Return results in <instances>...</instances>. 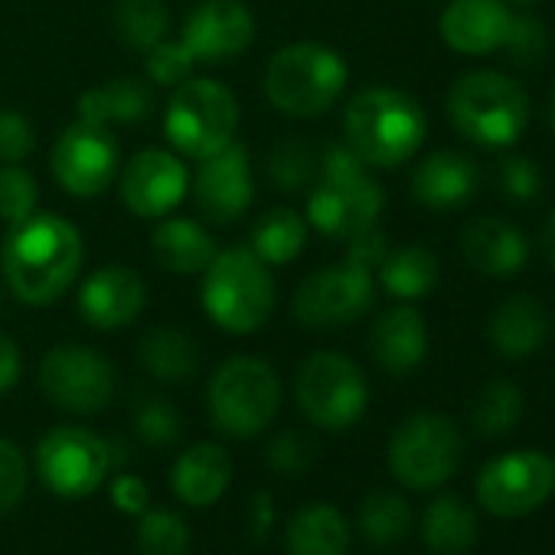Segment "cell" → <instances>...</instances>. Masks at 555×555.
Returning <instances> with one entry per match:
<instances>
[{"label": "cell", "mask_w": 555, "mask_h": 555, "mask_svg": "<svg viewBox=\"0 0 555 555\" xmlns=\"http://www.w3.org/2000/svg\"><path fill=\"white\" fill-rule=\"evenodd\" d=\"M4 305H8V285L0 282V311H4Z\"/></svg>", "instance_id": "cell-52"}, {"label": "cell", "mask_w": 555, "mask_h": 555, "mask_svg": "<svg viewBox=\"0 0 555 555\" xmlns=\"http://www.w3.org/2000/svg\"><path fill=\"white\" fill-rule=\"evenodd\" d=\"M206 409L222 435L255 438L282 409V383L271 363L258 357H229L209 379Z\"/></svg>", "instance_id": "cell-7"}, {"label": "cell", "mask_w": 555, "mask_h": 555, "mask_svg": "<svg viewBox=\"0 0 555 555\" xmlns=\"http://www.w3.org/2000/svg\"><path fill=\"white\" fill-rule=\"evenodd\" d=\"M37 134L30 118L14 108H0V164H24L34 154Z\"/></svg>", "instance_id": "cell-45"}, {"label": "cell", "mask_w": 555, "mask_h": 555, "mask_svg": "<svg viewBox=\"0 0 555 555\" xmlns=\"http://www.w3.org/2000/svg\"><path fill=\"white\" fill-rule=\"evenodd\" d=\"M151 251L160 261V268L173 274H203V268L212 261L219 248L209 229H203L199 222L183 216H167L151 232Z\"/></svg>", "instance_id": "cell-27"}, {"label": "cell", "mask_w": 555, "mask_h": 555, "mask_svg": "<svg viewBox=\"0 0 555 555\" xmlns=\"http://www.w3.org/2000/svg\"><path fill=\"white\" fill-rule=\"evenodd\" d=\"M27 493V457L11 441L0 438V513H11Z\"/></svg>", "instance_id": "cell-44"}, {"label": "cell", "mask_w": 555, "mask_h": 555, "mask_svg": "<svg viewBox=\"0 0 555 555\" xmlns=\"http://www.w3.org/2000/svg\"><path fill=\"white\" fill-rule=\"evenodd\" d=\"M500 53L513 66H535V63H542L545 53H548V27H545V21L532 17V14H513Z\"/></svg>", "instance_id": "cell-39"}, {"label": "cell", "mask_w": 555, "mask_h": 555, "mask_svg": "<svg viewBox=\"0 0 555 555\" xmlns=\"http://www.w3.org/2000/svg\"><path fill=\"white\" fill-rule=\"evenodd\" d=\"M308 219L288 206H274L261 212L251 225L248 248L264 261V264H288L295 261L305 245H308Z\"/></svg>", "instance_id": "cell-31"}, {"label": "cell", "mask_w": 555, "mask_h": 555, "mask_svg": "<svg viewBox=\"0 0 555 555\" xmlns=\"http://www.w3.org/2000/svg\"><path fill=\"white\" fill-rule=\"evenodd\" d=\"M268 177L278 190H305L314 183L318 177V154L308 141H282L278 147H271L268 154Z\"/></svg>", "instance_id": "cell-37"}, {"label": "cell", "mask_w": 555, "mask_h": 555, "mask_svg": "<svg viewBox=\"0 0 555 555\" xmlns=\"http://www.w3.org/2000/svg\"><path fill=\"white\" fill-rule=\"evenodd\" d=\"M295 396L308 422L324 431H344L357 425L370 405V386L363 370L334 350L308 357L295 379Z\"/></svg>", "instance_id": "cell-9"}, {"label": "cell", "mask_w": 555, "mask_h": 555, "mask_svg": "<svg viewBox=\"0 0 555 555\" xmlns=\"http://www.w3.org/2000/svg\"><path fill=\"white\" fill-rule=\"evenodd\" d=\"M386 255H389V238H386V232H379L373 225V229H366V232H360V235H353L347 242V255L344 258L376 274L379 264L386 261Z\"/></svg>", "instance_id": "cell-46"}, {"label": "cell", "mask_w": 555, "mask_h": 555, "mask_svg": "<svg viewBox=\"0 0 555 555\" xmlns=\"http://www.w3.org/2000/svg\"><path fill=\"white\" fill-rule=\"evenodd\" d=\"M264 457L278 474H305L314 464V444L301 431H282L268 441Z\"/></svg>", "instance_id": "cell-43"}, {"label": "cell", "mask_w": 555, "mask_h": 555, "mask_svg": "<svg viewBox=\"0 0 555 555\" xmlns=\"http://www.w3.org/2000/svg\"><path fill=\"white\" fill-rule=\"evenodd\" d=\"M451 125L480 147H513L529 128V95L496 69H474L454 79L448 92Z\"/></svg>", "instance_id": "cell-6"}, {"label": "cell", "mask_w": 555, "mask_h": 555, "mask_svg": "<svg viewBox=\"0 0 555 555\" xmlns=\"http://www.w3.org/2000/svg\"><path fill=\"white\" fill-rule=\"evenodd\" d=\"M238 102L216 79H186L164 108V134L177 154L203 160L235 141Z\"/></svg>", "instance_id": "cell-8"}, {"label": "cell", "mask_w": 555, "mask_h": 555, "mask_svg": "<svg viewBox=\"0 0 555 555\" xmlns=\"http://www.w3.org/2000/svg\"><path fill=\"white\" fill-rule=\"evenodd\" d=\"M112 503L128 513V516H141L147 506H151V493H147V483L134 474H121L112 480Z\"/></svg>", "instance_id": "cell-47"}, {"label": "cell", "mask_w": 555, "mask_h": 555, "mask_svg": "<svg viewBox=\"0 0 555 555\" xmlns=\"http://www.w3.org/2000/svg\"><path fill=\"white\" fill-rule=\"evenodd\" d=\"M40 386L53 405L73 415H95L115 396V366L92 347L63 344L40 363Z\"/></svg>", "instance_id": "cell-14"}, {"label": "cell", "mask_w": 555, "mask_h": 555, "mask_svg": "<svg viewBox=\"0 0 555 555\" xmlns=\"http://www.w3.org/2000/svg\"><path fill=\"white\" fill-rule=\"evenodd\" d=\"M154 112V89L144 79L121 76L112 82H99L79 95V121L112 128V125H138Z\"/></svg>", "instance_id": "cell-26"}, {"label": "cell", "mask_w": 555, "mask_h": 555, "mask_svg": "<svg viewBox=\"0 0 555 555\" xmlns=\"http://www.w3.org/2000/svg\"><path fill=\"white\" fill-rule=\"evenodd\" d=\"M477 513L454 493H441L425 506L422 539L438 555H464L477 542Z\"/></svg>", "instance_id": "cell-30"}, {"label": "cell", "mask_w": 555, "mask_h": 555, "mask_svg": "<svg viewBox=\"0 0 555 555\" xmlns=\"http://www.w3.org/2000/svg\"><path fill=\"white\" fill-rule=\"evenodd\" d=\"M190 526L180 513L157 506L138 516V552L141 555H186Z\"/></svg>", "instance_id": "cell-36"}, {"label": "cell", "mask_w": 555, "mask_h": 555, "mask_svg": "<svg viewBox=\"0 0 555 555\" xmlns=\"http://www.w3.org/2000/svg\"><path fill=\"white\" fill-rule=\"evenodd\" d=\"M193 199H196V209L212 225H229L238 216H245L255 199L248 151L232 141L229 147L203 157L193 173Z\"/></svg>", "instance_id": "cell-17"}, {"label": "cell", "mask_w": 555, "mask_h": 555, "mask_svg": "<svg viewBox=\"0 0 555 555\" xmlns=\"http://www.w3.org/2000/svg\"><path fill=\"white\" fill-rule=\"evenodd\" d=\"M37 203H40L37 177L21 164H0V219L8 225H17L37 212Z\"/></svg>", "instance_id": "cell-38"}, {"label": "cell", "mask_w": 555, "mask_h": 555, "mask_svg": "<svg viewBox=\"0 0 555 555\" xmlns=\"http://www.w3.org/2000/svg\"><path fill=\"white\" fill-rule=\"evenodd\" d=\"M347 76L350 69L334 47L305 40L271 53L261 89L282 115L318 118L337 105L347 89Z\"/></svg>", "instance_id": "cell-5"}, {"label": "cell", "mask_w": 555, "mask_h": 555, "mask_svg": "<svg viewBox=\"0 0 555 555\" xmlns=\"http://www.w3.org/2000/svg\"><path fill=\"white\" fill-rule=\"evenodd\" d=\"M522 418V392L509 379H490L470 402V428L480 438H506Z\"/></svg>", "instance_id": "cell-33"}, {"label": "cell", "mask_w": 555, "mask_h": 555, "mask_svg": "<svg viewBox=\"0 0 555 555\" xmlns=\"http://www.w3.org/2000/svg\"><path fill=\"white\" fill-rule=\"evenodd\" d=\"M555 490V457L542 451H509L477 474V500L496 519H516L542 506Z\"/></svg>", "instance_id": "cell-13"}, {"label": "cell", "mask_w": 555, "mask_h": 555, "mask_svg": "<svg viewBox=\"0 0 555 555\" xmlns=\"http://www.w3.org/2000/svg\"><path fill=\"white\" fill-rule=\"evenodd\" d=\"M118 141L108 128L73 121L53 144V177L69 196H99L118 173Z\"/></svg>", "instance_id": "cell-15"}, {"label": "cell", "mask_w": 555, "mask_h": 555, "mask_svg": "<svg viewBox=\"0 0 555 555\" xmlns=\"http://www.w3.org/2000/svg\"><path fill=\"white\" fill-rule=\"evenodd\" d=\"M141 366L160 383H183L199 370V347L177 327H157L138 344Z\"/></svg>", "instance_id": "cell-32"}, {"label": "cell", "mask_w": 555, "mask_h": 555, "mask_svg": "<svg viewBox=\"0 0 555 555\" xmlns=\"http://www.w3.org/2000/svg\"><path fill=\"white\" fill-rule=\"evenodd\" d=\"M21 370H24V357H21L17 340L8 337V334H0V396L17 386Z\"/></svg>", "instance_id": "cell-48"}, {"label": "cell", "mask_w": 555, "mask_h": 555, "mask_svg": "<svg viewBox=\"0 0 555 555\" xmlns=\"http://www.w3.org/2000/svg\"><path fill=\"white\" fill-rule=\"evenodd\" d=\"M196 63H229L255 40V17L242 0H203L180 30Z\"/></svg>", "instance_id": "cell-18"}, {"label": "cell", "mask_w": 555, "mask_h": 555, "mask_svg": "<svg viewBox=\"0 0 555 555\" xmlns=\"http://www.w3.org/2000/svg\"><path fill=\"white\" fill-rule=\"evenodd\" d=\"M386 193L370 177V167L347 147L327 144L318 154V177L308 193V225L327 238L350 242L353 235L373 229L383 216Z\"/></svg>", "instance_id": "cell-3"}, {"label": "cell", "mask_w": 555, "mask_h": 555, "mask_svg": "<svg viewBox=\"0 0 555 555\" xmlns=\"http://www.w3.org/2000/svg\"><path fill=\"white\" fill-rule=\"evenodd\" d=\"M193 66H196V60L186 50V43L170 40V37L160 40L157 47H151L144 56V73H147L151 86H160V89H177L180 82H186Z\"/></svg>", "instance_id": "cell-40"}, {"label": "cell", "mask_w": 555, "mask_h": 555, "mask_svg": "<svg viewBox=\"0 0 555 555\" xmlns=\"http://www.w3.org/2000/svg\"><path fill=\"white\" fill-rule=\"evenodd\" d=\"M461 255L487 278H513L529 261V242L513 222L500 216H477L461 232Z\"/></svg>", "instance_id": "cell-21"}, {"label": "cell", "mask_w": 555, "mask_h": 555, "mask_svg": "<svg viewBox=\"0 0 555 555\" xmlns=\"http://www.w3.org/2000/svg\"><path fill=\"white\" fill-rule=\"evenodd\" d=\"M118 190H121V203L134 216L164 219L183 203L190 190V173L180 154L164 151V147H144L125 164Z\"/></svg>", "instance_id": "cell-16"}, {"label": "cell", "mask_w": 555, "mask_h": 555, "mask_svg": "<svg viewBox=\"0 0 555 555\" xmlns=\"http://www.w3.org/2000/svg\"><path fill=\"white\" fill-rule=\"evenodd\" d=\"M82 261V232L69 219L40 209L30 219L11 225L4 245H0V271H4L8 292L34 308L60 301L76 285Z\"/></svg>", "instance_id": "cell-1"}, {"label": "cell", "mask_w": 555, "mask_h": 555, "mask_svg": "<svg viewBox=\"0 0 555 555\" xmlns=\"http://www.w3.org/2000/svg\"><path fill=\"white\" fill-rule=\"evenodd\" d=\"M370 350L386 373L392 376L415 373L428 357V324L422 311L412 305H399L379 314L370 331Z\"/></svg>", "instance_id": "cell-23"}, {"label": "cell", "mask_w": 555, "mask_h": 555, "mask_svg": "<svg viewBox=\"0 0 555 555\" xmlns=\"http://www.w3.org/2000/svg\"><path fill=\"white\" fill-rule=\"evenodd\" d=\"M503 4H532V0H503Z\"/></svg>", "instance_id": "cell-53"}, {"label": "cell", "mask_w": 555, "mask_h": 555, "mask_svg": "<svg viewBox=\"0 0 555 555\" xmlns=\"http://www.w3.org/2000/svg\"><path fill=\"white\" fill-rule=\"evenodd\" d=\"M232 480V457L222 444L199 441L186 448L173 470H170V487L186 506H209L216 503Z\"/></svg>", "instance_id": "cell-25"}, {"label": "cell", "mask_w": 555, "mask_h": 555, "mask_svg": "<svg viewBox=\"0 0 555 555\" xmlns=\"http://www.w3.org/2000/svg\"><path fill=\"white\" fill-rule=\"evenodd\" d=\"M379 285L386 295L412 305L425 295L435 292L438 278H441V261L431 248L425 245H405V248H389L386 261L379 264Z\"/></svg>", "instance_id": "cell-29"}, {"label": "cell", "mask_w": 555, "mask_h": 555, "mask_svg": "<svg viewBox=\"0 0 555 555\" xmlns=\"http://www.w3.org/2000/svg\"><path fill=\"white\" fill-rule=\"evenodd\" d=\"M409 526H412V509H409L405 496H399V493L379 490V493H370L360 506V529H363L366 542H373L379 548L402 542Z\"/></svg>", "instance_id": "cell-35"}, {"label": "cell", "mask_w": 555, "mask_h": 555, "mask_svg": "<svg viewBox=\"0 0 555 555\" xmlns=\"http://www.w3.org/2000/svg\"><path fill=\"white\" fill-rule=\"evenodd\" d=\"M376 301V278L373 271L337 261L308 274L295 292V318L311 331H337L357 324Z\"/></svg>", "instance_id": "cell-11"}, {"label": "cell", "mask_w": 555, "mask_h": 555, "mask_svg": "<svg viewBox=\"0 0 555 555\" xmlns=\"http://www.w3.org/2000/svg\"><path fill=\"white\" fill-rule=\"evenodd\" d=\"M147 305L144 278L128 264H102L92 271L79 292V314L95 331L128 327Z\"/></svg>", "instance_id": "cell-19"}, {"label": "cell", "mask_w": 555, "mask_h": 555, "mask_svg": "<svg viewBox=\"0 0 555 555\" xmlns=\"http://www.w3.org/2000/svg\"><path fill=\"white\" fill-rule=\"evenodd\" d=\"M545 118H548V128L555 134V82H552V92H548V108H545Z\"/></svg>", "instance_id": "cell-51"}, {"label": "cell", "mask_w": 555, "mask_h": 555, "mask_svg": "<svg viewBox=\"0 0 555 555\" xmlns=\"http://www.w3.org/2000/svg\"><path fill=\"white\" fill-rule=\"evenodd\" d=\"M134 428L151 448H167L180 438V412L157 396H141L134 405Z\"/></svg>", "instance_id": "cell-42"}, {"label": "cell", "mask_w": 555, "mask_h": 555, "mask_svg": "<svg viewBox=\"0 0 555 555\" xmlns=\"http://www.w3.org/2000/svg\"><path fill=\"white\" fill-rule=\"evenodd\" d=\"M548 337V311L542 301L529 295H513L506 298L487 324V340L490 347L506 357V360H526L535 350H542Z\"/></svg>", "instance_id": "cell-24"}, {"label": "cell", "mask_w": 555, "mask_h": 555, "mask_svg": "<svg viewBox=\"0 0 555 555\" xmlns=\"http://www.w3.org/2000/svg\"><path fill=\"white\" fill-rule=\"evenodd\" d=\"M112 27L125 47L147 53L151 47L170 37V14L164 0H115Z\"/></svg>", "instance_id": "cell-34"}, {"label": "cell", "mask_w": 555, "mask_h": 555, "mask_svg": "<svg viewBox=\"0 0 555 555\" xmlns=\"http://www.w3.org/2000/svg\"><path fill=\"white\" fill-rule=\"evenodd\" d=\"M477 186H480V167L474 164V157L461 151H435L422 157L412 170L415 203L435 212H448L470 203Z\"/></svg>", "instance_id": "cell-22"}, {"label": "cell", "mask_w": 555, "mask_h": 555, "mask_svg": "<svg viewBox=\"0 0 555 555\" xmlns=\"http://www.w3.org/2000/svg\"><path fill=\"white\" fill-rule=\"evenodd\" d=\"M428 134L425 108L402 89L370 86L347 102L344 144L366 164L392 170L418 154Z\"/></svg>", "instance_id": "cell-2"}, {"label": "cell", "mask_w": 555, "mask_h": 555, "mask_svg": "<svg viewBox=\"0 0 555 555\" xmlns=\"http://www.w3.org/2000/svg\"><path fill=\"white\" fill-rule=\"evenodd\" d=\"M493 183L509 203H532L542 193V173L526 154H503L496 160Z\"/></svg>", "instance_id": "cell-41"}, {"label": "cell", "mask_w": 555, "mask_h": 555, "mask_svg": "<svg viewBox=\"0 0 555 555\" xmlns=\"http://www.w3.org/2000/svg\"><path fill=\"white\" fill-rule=\"evenodd\" d=\"M271 522H274V500H271V493L258 490L251 496V516H248L251 542H264V535L271 532Z\"/></svg>", "instance_id": "cell-49"}, {"label": "cell", "mask_w": 555, "mask_h": 555, "mask_svg": "<svg viewBox=\"0 0 555 555\" xmlns=\"http://www.w3.org/2000/svg\"><path fill=\"white\" fill-rule=\"evenodd\" d=\"M513 11L503 0H451L441 11L438 30L448 50L461 56H487L500 53Z\"/></svg>", "instance_id": "cell-20"}, {"label": "cell", "mask_w": 555, "mask_h": 555, "mask_svg": "<svg viewBox=\"0 0 555 555\" xmlns=\"http://www.w3.org/2000/svg\"><path fill=\"white\" fill-rule=\"evenodd\" d=\"M203 311L225 334H251L274 311V274L248 245L212 255L199 285Z\"/></svg>", "instance_id": "cell-4"}, {"label": "cell", "mask_w": 555, "mask_h": 555, "mask_svg": "<svg viewBox=\"0 0 555 555\" xmlns=\"http://www.w3.org/2000/svg\"><path fill=\"white\" fill-rule=\"evenodd\" d=\"M350 526L331 503H308L288 522V555H347Z\"/></svg>", "instance_id": "cell-28"}, {"label": "cell", "mask_w": 555, "mask_h": 555, "mask_svg": "<svg viewBox=\"0 0 555 555\" xmlns=\"http://www.w3.org/2000/svg\"><path fill=\"white\" fill-rule=\"evenodd\" d=\"M464 441L457 425L438 412H415L389 441V467L409 490L441 487L461 464Z\"/></svg>", "instance_id": "cell-10"}, {"label": "cell", "mask_w": 555, "mask_h": 555, "mask_svg": "<svg viewBox=\"0 0 555 555\" xmlns=\"http://www.w3.org/2000/svg\"><path fill=\"white\" fill-rule=\"evenodd\" d=\"M37 470L56 496H89L112 470V448L89 428L63 425L37 444Z\"/></svg>", "instance_id": "cell-12"}, {"label": "cell", "mask_w": 555, "mask_h": 555, "mask_svg": "<svg viewBox=\"0 0 555 555\" xmlns=\"http://www.w3.org/2000/svg\"><path fill=\"white\" fill-rule=\"evenodd\" d=\"M539 245H542V255H545V261H548V264H552V271H555V212H548V219L542 222Z\"/></svg>", "instance_id": "cell-50"}]
</instances>
